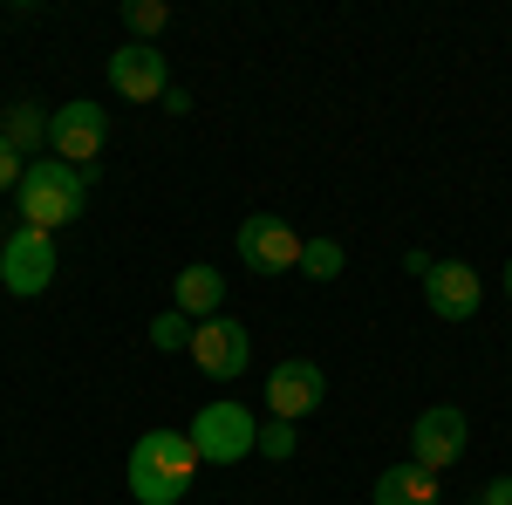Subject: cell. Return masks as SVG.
Instances as JSON below:
<instances>
[{
    "mask_svg": "<svg viewBox=\"0 0 512 505\" xmlns=\"http://www.w3.org/2000/svg\"><path fill=\"white\" fill-rule=\"evenodd\" d=\"M198 478V451L185 430H144L130 451V499L137 505H178Z\"/></svg>",
    "mask_w": 512,
    "mask_h": 505,
    "instance_id": "cell-1",
    "label": "cell"
},
{
    "mask_svg": "<svg viewBox=\"0 0 512 505\" xmlns=\"http://www.w3.org/2000/svg\"><path fill=\"white\" fill-rule=\"evenodd\" d=\"M506 301H512V260H506Z\"/></svg>",
    "mask_w": 512,
    "mask_h": 505,
    "instance_id": "cell-22",
    "label": "cell"
},
{
    "mask_svg": "<svg viewBox=\"0 0 512 505\" xmlns=\"http://www.w3.org/2000/svg\"><path fill=\"white\" fill-rule=\"evenodd\" d=\"M21 171H28V157L14 151L7 137H0V192H21Z\"/></svg>",
    "mask_w": 512,
    "mask_h": 505,
    "instance_id": "cell-19",
    "label": "cell"
},
{
    "mask_svg": "<svg viewBox=\"0 0 512 505\" xmlns=\"http://www.w3.org/2000/svg\"><path fill=\"white\" fill-rule=\"evenodd\" d=\"M465 444H472L465 410H458V403H437V410H424V417L410 424V465L444 471V465H458V458H465Z\"/></svg>",
    "mask_w": 512,
    "mask_h": 505,
    "instance_id": "cell-7",
    "label": "cell"
},
{
    "mask_svg": "<svg viewBox=\"0 0 512 505\" xmlns=\"http://www.w3.org/2000/svg\"><path fill=\"white\" fill-rule=\"evenodd\" d=\"M431 267H437V260L424 253V246H410V253H403V273H417V280H431Z\"/></svg>",
    "mask_w": 512,
    "mask_h": 505,
    "instance_id": "cell-21",
    "label": "cell"
},
{
    "mask_svg": "<svg viewBox=\"0 0 512 505\" xmlns=\"http://www.w3.org/2000/svg\"><path fill=\"white\" fill-rule=\"evenodd\" d=\"M424 301H431L437 321H472L478 301H485V280H478V267H465V260H437L431 280H424Z\"/></svg>",
    "mask_w": 512,
    "mask_h": 505,
    "instance_id": "cell-11",
    "label": "cell"
},
{
    "mask_svg": "<svg viewBox=\"0 0 512 505\" xmlns=\"http://www.w3.org/2000/svg\"><path fill=\"white\" fill-rule=\"evenodd\" d=\"M185 437H192L198 465H239V458H253V451H260V424H253V410H246L239 396L205 403Z\"/></svg>",
    "mask_w": 512,
    "mask_h": 505,
    "instance_id": "cell-3",
    "label": "cell"
},
{
    "mask_svg": "<svg viewBox=\"0 0 512 505\" xmlns=\"http://www.w3.org/2000/svg\"><path fill=\"white\" fill-rule=\"evenodd\" d=\"M55 267H62L55 233L14 226V233L0 239V287H7L14 301H35V294H48V287H55Z\"/></svg>",
    "mask_w": 512,
    "mask_h": 505,
    "instance_id": "cell-4",
    "label": "cell"
},
{
    "mask_svg": "<svg viewBox=\"0 0 512 505\" xmlns=\"http://www.w3.org/2000/svg\"><path fill=\"white\" fill-rule=\"evenodd\" d=\"M321 396H328V376H321V362H308V355L280 362L274 376H267V403H274V417H287V424H301L308 410H321Z\"/></svg>",
    "mask_w": 512,
    "mask_h": 505,
    "instance_id": "cell-10",
    "label": "cell"
},
{
    "mask_svg": "<svg viewBox=\"0 0 512 505\" xmlns=\"http://www.w3.org/2000/svg\"><path fill=\"white\" fill-rule=\"evenodd\" d=\"M110 89L130 96V103H164L171 69H164V55L151 48V41H123L117 55H110Z\"/></svg>",
    "mask_w": 512,
    "mask_h": 505,
    "instance_id": "cell-9",
    "label": "cell"
},
{
    "mask_svg": "<svg viewBox=\"0 0 512 505\" xmlns=\"http://www.w3.org/2000/svg\"><path fill=\"white\" fill-rule=\"evenodd\" d=\"M472 505H512V478H492V485H485Z\"/></svg>",
    "mask_w": 512,
    "mask_h": 505,
    "instance_id": "cell-20",
    "label": "cell"
},
{
    "mask_svg": "<svg viewBox=\"0 0 512 505\" xmlns=\"http://www.w3.org/2000/svg\"><path fill=\"white\" fill-rule=\"evenodd\" d=\"M369 505H437V471L424 465H390V471H376V485H369Z\"/></svg>",
    "mask_w": 512,
    "mask_h": 505,
    "instance_id": "cell-13",
    "label": "cell"
},
{
    "mask_svg": "<svg viewBox=\"0 0 512 505\" xmlns=\"http://www.w3.org/2000/svg\"><path fill=\"white\" fill-rule=\"evenodd\" d=\"M192 328L198 321H185L178 308H164L158 321H151V349H192Z\"/></svg>",
    "mask_w": 512,
    "mask_h": 505,
    "instance_id": "cell-17",
    "label": "cell"
},
{
    "mask_svg": "<svg viewBox=\"0 0 512 505\" xmlns=\"http://www.w3.org/2000/svg\"><path fill=\"white\" fill-rule=\"evenodd\" d=\"M0 137H7L14 151L28 157V151H41V144H48V117H41L35 103H7V117H0Z\"/></svg>",
    "mask_w": 512,
    "mask_h": 505,
    "instance_id": "cell-14",
    "label": "cell"
},
{
    "mask_svg": "<svg viewBox=\"0 0 512 505\" xmlns=\"http://www.w3.org/2000/svg\"><path fill=\"white\" fill-rule=\"evenodd\" d=\"M103 144H110V110L89 103V96L62 103V110L48 117V151L62 157V164H76V171H96Z\"/></svg>",
    "mask_w": 512,
    "mask_h": 505,
    "instance_id": "cell-5",
    "label": "cell"
},
{
    "mask_svg": "<svg viewBox=\"0 0 512 505\" xmlns=\"http://www.w3.org/2000/svg\"><path fill=\"white\" fill-rule=\"evenodd\" d=\"M192 362L212 376V383H239L246 362H253V335L239 328L233 314H212V321L192 328Z\"/></svg>",
    "mask_w": 512,
    "mask_h": 505,
    "instance_id": "cell-6",
    "label": "cell"
},
{
    "mask_svg": "<svg viewBox=\"0 0 512 505\" xmlns=\"http://www.w3.org/2000/svg\"><path fill=\"white\" fill-rule=\"evenodd\" d=\"M171 308L185 314V321H212V314L226 308V273L205 267V260H198V267H185L178 280H171Z\"/></svg>",
    "mask_w": 512,
    "mask_h": 505,
    "instance_id": "cell-12",
    "label": "cell"
},
{
    "mask_svg": "<svg viewBox=\"0 0 512 505\" xmlns=\"http://www.w3.org/2000/svg\"><path fill=\"white\" fill-rule=\"evenodd\" d=\"M294 444H301V437H294V424H287V417L260 424V458H294Z\"/></svg>",
    "mask_w": 512,
    "mask_h": 505,
    "instance_id": "cell-18",
    "label": "cell"
},
{
    "mask_svg": "<svg viewBox=\"0 0 512 505\" xmlns=\"http://www.w3.org/2000/svg\"><path fill=\"white\" fill-rule=\"evenodd\" d=\"M239 260L253 273H301V233L274 212H253L239 219Z\"/></svg>",
    "mask_w": 512,
    "mask_h": 505,
    "instance_id": "cell-8",
    "label": "cell"
},
{
    "mask_svg": "<svg viewBox=\"0 0 512 505\" xmlns=\"http://www.w3.org/2000/svg\"><path fill=\"white\" fill-rule=\"evenodd\" d=\"M164 21H171V7H164V0H123V28H130V41L164 35Z\"/></svg>",
    "mask_w": 512,
    "mask_h": 505,
    "instance_id": "cell-16",
    "label": "cell"
},
{
    "mask_svg": "<svg viewBox=\"0 0 512 505\" xmlns=\"http://www.w3.org/2000/svg\"><path fill=\"white\" fill-rule=\"evenodd\" d=\"M342 260H349V253H342V239H301V273L321 280V287H328V280H342Z\"/></svg>",
    "mask_w": 512,
    "mask_h": 505,
    "instance_id": "cell-15",
    "label": "cell"
},
{
    "mask_svg": "<svg viewBox=\"0 0 512 505\" xmlns=\"http://www.w3.org/2000/svg\"><path fill=\"white\" fill-rule=\"evenodd\" d=\"M82 205H89V178H82L76 164H28L21 171V226H35V233H55V226H76Z\"/></svg>",
    "mask_w": 512,
    "mask_h": 505,
    "instance_id": "cell-2",
    "label": "cell"
}]
</instances>
